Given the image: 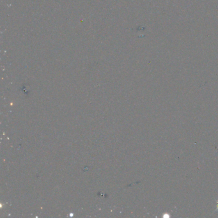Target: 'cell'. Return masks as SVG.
Listing matches in <instances>:
<instances>
[{
    "instance_id": "cell-1",
    "label": "cell",
    "mask_w": 218,
    "mask_h": 218,
    "mask_svg": "<svg viewBox=\"0 0 218 218\" xmlns=\"http://www.w3.org/2000/svg\"><path fill=\"white\" fill-rule=\"evenodd\" d=\"M217 208H218V204H217Z\"/></svg>"
}]
</instances>
